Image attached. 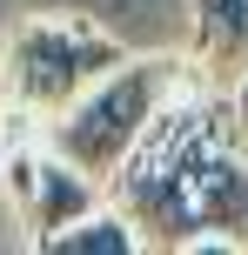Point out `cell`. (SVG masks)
<instances>
[{
  "label": "cell",
  "instance_id": "cell-1",
  "mask_svg": "<svg viewBox=\"0 0 248 255\" xmlns=\"http://www.w3.org/2000/svg\"><path fill=\"white\" fill-rule=\"evenodd\" d=\"M107 202L134 222L141 249H242L248 242V148L222 101L174 94L134 154L114 168Z\"/></svg>",
  "mask_w": 248,
  "mask_h": 255
},
{
  "label": "cell",
  "instance_id": "cell-2",
  "mask_svg": "<svg viewBox=\"0 0 248 255\" xmlns=\"http://www.w3.org/2000/svg\"><path fill=\"white\" fill-rule=\"evenodd\" d=\"M174 94H188V67L181 61H168V54H141V61H134L128 54V61L107 67L87 94H74L54 121H40V141H47L61 161H74L81 175H94L107 188L114 168L134 154V141L155 128V115Z\"/></svg>",
  "mask_w": 248,
  "mask_h": 255
},
{
  "label": "cell",
  "instance_id": "cell-3",
  "mask_svg": "<svg viewBox=\"0 0 248 255\" xmlns=\"http://www.w3.org/2000/svg\"><path fill=\"white\" fill-rule=\"evenodd\" d=\"M121 61H128V47L101 20H87V13H34V20H20L7 34V67H0L7 108L40 128Z\"/></svg>",
  "mask_w": 248,
  "mask_h": 255
},
{
  "label": "cell",
  "instance_id": "cell-4",
  "mask_svg": "<svg viewBox=\"0 0 248 255\" xmlns=\"http://www.w3.org/2000/svg\"><path fill=\"white\" fill-rule=\"evenodd\" d=\"M195 13V74L228 88L248 74V0H188Z\"/></svg>",
  "mask_w": 248,
  "mask_h": 255
},
{
  "label": "cell",
  "instance_id": "cell-5",
  "mask_svg": "<svg viewBox=\"0 0 248 255\" xmlns=\"http://www.w3.org/2000/svg\"><path fill=\"white\" fill-rule=\"evenodd\" d=\"M134 249H141V235L114 202H94L87 215H74L67 229H54L40 242V255H134Z\"/></svg>",
  "mask_w": 248,
  "mask_h": 255
},
{
  "label": "cell",
  "instance_id": "cell-6",
  "mask_svg": "<svg viewBox=\"0 0 248 255\" xmlns=\"http://www.w3.org/2000/svg\"><path fill=\"white\" fill-rule=\"evenodd\" d=\"M222 108H228V128H235V141L248 148V74H235L222 88Z\"/></svg>",
  "mask_w": 248,
  "mask_h": 255
}]
</instances>
